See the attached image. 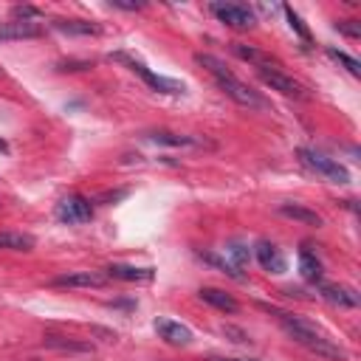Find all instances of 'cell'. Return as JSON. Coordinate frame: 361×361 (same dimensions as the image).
I'll return each instance as SVG.
<instances>
[{
    "mask_svg": "<svg viewBox=\"0 0 361 361\" xmlns=\"http://www.w3.org/2000/svg\"><path fill=\"white\" fill-rule=\"evenodd\" d=\"M319 296L324 302L336 305V308H358V302H361L358 294L353 288H347V285H322L319 288Z\"/></svg>",
    "mask_w": 361,
    "mask_h": 361,
    "instance_id": "14",
    "label": "cell"
},
{
    "mask_svg": "<svg viewBox=\"0 0 361 361\" xmlns=\"http://www.w3.org/2000/svg\"><path fill=\"white\" fill-rule=\"evenodd\" d=\"M110 60H116V63H124L133 74H138L155 93H166V96H178V93H184V82H178V79H169V77H161V74H155V71H150L144 63H138V60H133V57H127V54H113Z\"/></svg>",
    "mask_w": 361,
    "mask_h": 361,
    "instance_id": "4",
    "label": "cell"
},
{
    "mask_svg": "<svg viewBox=\"0 0 361 361\" xmlns=\"http://www.w3.org/2000/svg\"><path fill=\"white\" fill-rule=\"evenodd\" d=\"M12 18H15V20H26V23H37V20L43 18V12L34 9V6H15V9H12Z\"/></svg>",
    "mask_w": 361,
    "mask_h": 361,
    "instance_id": "25",
    "label": "cell"
},
{
    "mask_svg": "<svg viewBox=\"0 0 361 361\" xmlns=\"http://www.w3.org/2000/svg\"><path fill=\"white\" fill-rule=\"evenodd\" d=\"M147 138H150V141H155V144H166V147H201V144H204L201 138H192V136H178V133H166V130H161V133H150Z\"/></svg>",
    "mask_w": 361,
    "mask_h": 361,
    "instance_id": "20",
    "label": "cell"
},
{
    "mask_svg": "<svg viewBox=\"0 0 361 361\" xmlns=\"http://www.w3.org/2000/svg\"><path fill=\"white\" fill-rule=\"evenodd\" d=\"M327 57H330V60H336L339 65H344V68H347L353 77H361V63H358L355 57H350L347 51H339V48H327Z\"/></svg>",
    "mask_w": 361,
    "mask_h": 361,
    "instance_id": "21",
    "label": "cell"
},
{
    "mask_svg": "<svg viewBox=\"0 0 361 361\" xmlns=\"http://www.w3.org/2000/svg\"><path fill=\"white\" fill-rule=\"evenodd\" d=\"M43 37L40 23H26V20H12V23H0V43H12V40H37Z\"/></svg>",
    "mask_w": 361,
    "mask_h": 361,
    "instance_id": "9",
    "label": "cell"
},
{
    "mask_svg": "<svg viewBox=\"0 0 361 361\" xmlns=\"http://www.w3.org/2000/svg\"><path fill=\"white\" fill-rule=\"evenodd\" d=\"M296 155H299V161H302L310 172L327 178L330 184H350V169H347L344 164H339L336 158H327V155H322V152H316V150H308V147H299Z\"/></svg>",
    "mask_w": 361,
    "mask_h": 361,
    "instance_id": "3",
    "label": "cell"
},
{
    "mask_svg": "<svg viewBox=\"0 0 361 361\" xmlns=\"http://www.w3.org/2000/svg\"><path fill=\"white\" fill-rule=\"evenodd\" d=\"M282 12H285V18H288V26H291V29H294V32H296V34L302 37V43H310V32L305 29V23H302V18H299V15H296V12L291 9V6H285Z\"/></svg>",
    "mask_w": 361,
    "mask_h": 361,
    "instance_id": "24",
    "label": "cell"
},
{
    "mask_svg": "<svg viewBox=\"0 0 361 361\" xmlns=\"http://www.w3.org/2000/svg\"><path fill=\"white\" fill-rule=\"evenodd\" d=\"M277 212H280L282 218L296 221V223L310 226V229H319V226L324 223L319 212H313V209H308V206H302V204H280V206H277Z\"/></svg>",
    "mask_w": 361,
    "mask_h": 361,
    "instance_id": "13",
    "label": "cell"
},
{
    "mask_svg": "<svg viewBox=\"0 0 361 361\" xmlns=\"http://www.w3.org/2000/svg\"><path fill=\"white\" fill-rule=\"evenodd\" d=\"M226 254H229V263L232 265H249V260H251V251H249V246H243V243H229L226 246Z\"/></svg>",
    "mask_w": 361,
    "mask_h": 361,
    "instance_id": "23",
    "label": "cell"
},
{
    "mask_svg": "<svg viewBox=\"0 0 361 361\" xmlns=\"http://www.w3.org/2000/svg\"><path fill=\"white\" fill-rule=\"evenodd\" d=\"M34 243L37 240L23 232H0V249L4 251H32Z\"/></svg>",
    "mask_w": 361,
    "mask_h": 361,
    "instance_id": "19",
    "label": "cell"
},
{
    "mask_svg": "<svg viewBox=\"0 0 361 361\" xmlns=\"http://www.w3.org/2000/svg\"><path fill=\"white\" fill-rule=\"evenodd\" d=\"M336 29L347 37H361V23L358 20H341V23H336Z\"/></svg>",
    "mask_w": 361,
    "mask_h": 361,
    "instance_id": "27",
    "label": "cell"
},
{
    "mask_svg": "<svg viewBox=\"0 0 361 361\" xmlns=\"http://www.w3.org/2000/svg\"><path fill=\"white\" fill-rule=\"evenodd\" d=\"M254 254H257V263H260L265 271H271V274H285L288 263H285L282 251H280L274 243H268V240H260V243L254 246Z\"/></svg>",
    "mask_w": 361,
    "mask_h": 361,
    "instance_id": "11",
    "label": "cell"
},
{
    "mask_svg": "<svg viewBox=\"0 0 361 361\" xmlns=\"http://www.w3.org/2000/svg\"><path fill=\"white\" fill-rule=\"evenodd\" d=\"M201 257H204V260H206L209 265H215V268H221L223 274H229V277H235L237 282H243V280H246V274H240V268H237V265H232L229 260H223V257H218V254H201Z\"/></svg>",
    "mask_w": 361,
    "mask_h": 361,
    "instance_id": "22",
    "label": "cell"
},
{
    "mask_svg": "<svg viewBox=\"0 0 361 361\" xmlns=\"http://www.w3.org/2000/svg\"><path fill=\"white\" fill-rule=\"evenodd\" d=\"M51 26L57 32H63V34H77V37H96V34H102V26L99 23H88V20H54Z\"/></svg>",
    "mask_w": 361,
    "mask_h": 361,
    "instance_id": "17",
    "label": "cell"
},
{
    "mask_svg": "<svg viewBox=\"0 0 361 361\" xmlns=\"http://www.w3.org/2000/svg\"><path fill=\"white\" fill-rule=\"evenodd\" d=\"M280 324H282V330H285L296 344L308 347L310 353H316V355H322V358H330V361H344V358H347V353H344L339 344H333L330 339H324L310 322H305V319H299V316H291V313H280Z\"/></svg>",
    "mask_w": 361,
    "mask_h": 361,
    "instance_id": "2",
    "label": "cell"
},
{
    "mask_svg": "<svg viewBox=\"0 0 361 361\" xmlns=\"http://www.w3.org/2000/svg\"><path fill=\"white\" fill-rule=\"evenodd\" d=\"M195 63L204 65V68L215 77V82L221 85V91H223L232 102H237L240 107H249V110H268V102H265L257 91H251L246 82H240V79L226 68V63H221L218 57H212V54H195Z\"/></svg>",
    "mask_w": 361,
    "mask_h": 361,
    "instance_id": "1",
    "label": "cell"
},
{
    "mask_svg": "<svg viewBox=\"0 0 361 361\" xmlns=\"http://www.w3.org/2000/svg\"><path fill=\"white\" fill-rule=\"evenodd\" d=\"M54 215H57L60 223L79 226V223H88V221L93 218V206H91V201L82 198V195H68V198H63V201L57 204Z\"/></svg>",
    "mask_w": 361,
    "mask_h": 361,
    "instance_id": "6",
    "label": "cell"
},
{
    "mask_svg": "<svg viewBox=\"0 0 361 361\" xmlns=\"http://www.w3.org/2000/svg\"><path fill=\"white\" fill-rule=\"evenodd\" d=\"M198 296H201L206 305H212V308H218V310H223V313H237V310H240L237 299H235L232 294L221 291V288H201Z\"/></svg>",
    "mask_w": 361,
    "mask_h": 361,
    "instance_id": "16",
    "label": "cell"
},
{
    "mask_svg": "<svg viewBox=\"0 0 361 361\" xmlns=\"http://www.w3.org/2000/svg\"><path fill=\"white\" fill-rule=\"evenodd\" d=\"M46 344H48V347H57V350H82V353H88V350H91V344H79V341H63V339H46Z\"/></svg>",
    "mask_w": 361,
    "mask_h": 361,
    "instance_id": "26",
    "label": "cell"
},
{
    "mask_svg": "<svg viewBox=\"0 0 361 361\" xmlns=\"http://www.w3.org/2000/svg\"><path fill=\"white\" fill-rule=\"evenodd\" d=\"M257 77L271 88V91H280L282 96H291V99H308V91L302 82H296L294 77L282 74L280 68H265V71H257Z\"/></svg>",
    "mask_w": 361,
    "mask_h": 361,
    "instance_id": "7",
    "label": "cell"
},
{
    "mask_svg": "<svg viewBox=\"0 0 361 361\" xmlns=\"http://www.w3.org/2000/svg\"><path fill=\"white\" fill-rule=\"evenodd\" d=\"M113 9H124V12H136V9H144V4H124V0H110Z\"/></svg>",
    "mask_w": 361,
    "mask_h": 361,
    "instance_id": "29",
    "label": "cell"
},
{
    "mask_svg": "<svg viewBox=\"0 0 361 361\" xmlns=\"http://www.w3.org/2000/svg\"><path fill=\"white\" fill-rule=\"evenodd\" d=\"M6 150H9V147H6V141H4V138H0V152H6Z\"/></svg>",
    "mask_w": 361,
    "mask_h": 361,
    "instance_id": "31",
    "label": "cell"
},
{
    "mask_svg": "<svg viewBox=\"0 0 361 361\" xmlns=\"http://www.w3.org/2000/svg\"><path fill=\"white\" fill-rule=\"evenodd\" d=\"M107 280H122V282H150L155 277L152 268H136V265H122V263H113L107 265Z\"/></svg>",
    "mask_w": 361,
    "mask_h": 361,
    "instance_id": "15",
    "label": "cell"
},
{
    "mask_svg": "<svg viewBox=\"0 0 361 361\" xmlns=\"http://www.w3.org/2000/svg\"><path fill=\"white\" fill-rule=\"evenodd\" d=\"M155 330L158 336L166 341V344H175V347H184L192 341V330L187 324H180V322H172V319H155Z\"/></svg>",
    "mask_w": 361,
    "mask_h": 361,
    "instance_id": "10",
    "label": "cell"
},
{
    "mask_svg": "<svg viewBox=\"0 0 361 361\" xmlns=\"http://www.w3.org/2000/svg\"><path fill=\"white\" fill-rule=\"evenodd\" d=\"M209 361H249V358H221V355H212Z\"/></svg>",
    "mask_w": 361,
    "mask_h": 361,
    "instance_id": "30",
    "label": "cell"
},
{
    "mask_svg": "<svg viewBox=\"0 0 361 361\" xmlns=\"http://www.w3.org/2000/svg\"><path fill=\"white\" fill-rule=\"evenodd\" d=\"M299 274H302V280L305 282H322V263H319V257L313 254V251H308V249H302L299 251Z\"/></svg>",
    "mask_w": 361,
    "mask_h": 361,
    "instance_id": "18",
    "label": "cell"
},
{
    "mask_svg": "<svg viewBox=\"0 0 361 361\" xmlns=\"http://www.w3.org/2000/svg\"><path fill=\"white\" fill-rule=\"evenodd\" d=\"M223 333H226V336H235L232 341H240V344H246V341H249V336H246L243 330H237V327H232V324H226V327H223Z\"/></svg>",
    "mask_w": 361,
    "mask_h": 361,
    "instance_id": "28",
    "label": "cell"
},
{
    "mask_svg": "<svg viewBox=\"0 0 361 361\" xmlns=\"http://www.w3.org/2000/svg\"><path fill=\"white\" fill-rule=\"evenodd\" d=\"M54 288H102L107 285V274L102 271H71L51 280Z\"/></svg>",
    "mask_w": 361,
    "mask_h": 361,
    "instance_id": "8",
    "label": "cell"
},
{
    "mask_svg": "<svg viewBox=\"0 0 361 361\" xmlns=\"http://www.w3.org/2000/svg\"><path fill=\"white\" fill-rule=\"evenodd\" d=\"M209 12H212L221 23H226V26H232V29H237V32H249V29L257 26L254 12H251L249 6H243V4H232V0H226V4H223V0H221V4H212Z\"/></svg>",
    "mask_w": 361,
    "mask_h": 361,
    "instance_id": "5",
    "label": "cell"
},
{
    "mask_svg": "<svg viewBox=\"0 0 361 361\" xmlns=\"http://www.w3.org/2000/svg\"><path fill=\"white\" fill-rule=\"evenodd\" d=\"M232 51H235V54H237L240 60L251 63V65H254V71H265V68H280V60H274L271 54H265V51H260V48H254V46L232 43Z\"/></svg>",
    "mask_w": 361,
    "mask_h": 361,
    "instance_id": "12",
    "label": "cell"
}]
</instances>
